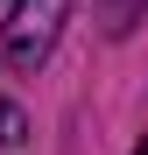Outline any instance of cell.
<instances>
[{
  "label": "cell",
  "instance_id": "1",
  "mask_svg": "<svg viewBox=\"0 0 148 155\" xmlns=\"http://www.w3.org/2000/svg\"><path fill=\"white\" fill-rule=\"evenodd\" d=\"M64 21H71V0H14L7 28H0V64L7 71H35L49 49H57Z\"/></svg>",
  "mask_w": 148,
  "mask_h": 155
},
{
  "label": "cell",
  "instance_id": "2",
  "mask_svg": "<svg viewBox=\"0 0 148 155\" xmlns=\"http://www.w3.org/2000/svg\"><path fill=\"white\" fill-rule=\"evenodd\" d=\"M141 14H148V0H99V28L106 35H127Z\"/></svg>",
  "mask_w": 148,
  "mask_h": 155
},
{
  "label": "cell",
  "instance_id": "3",
  "mask_svg": "<svg viewBox=\"0 0 148 155\" xmlns=\"http://www.w3.org/2000/svg\"><path fill=\"white\" fill-rule=\"evenodd\" d=\"M21 141H28V113L0 99V148H21Z\"/></svg>",
  "mask_w": 148,
  "mask_h": 155
},
{
  "label": "cell",
  "instance_id": "4",
  "mask_svg": "<svg viewBox=\"0 0 148 155\" xmlns=\"http://www.w3.org/2000/svg\"><path fill=\"white\" fill-rule=\"evenodd\" d=\"M134 155H148V141H141V148H134Z\"/></svg>",
  "mask_w": 148,
  "mask_h": 155
}]
</instances>
